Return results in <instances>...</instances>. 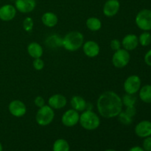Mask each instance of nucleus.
Here are the masks:
<instances>
[{
	"label": "nucleus",
	"mask_w": 151,
	"mask_h": 151,
	"mask_svg": "<svg viewBox=\"0 0 151 151\" xmlns=\"http://www.w3.org/2000/svg\"><path fill=\"white\" fill-rule=\"evenodd\" d=\"M47 105L54 110H59V109H62L66 107L67 105V99L63 94H52L49 97Z\"/></svg>",
	"instance_id": "nucleus-13"
},
{
	"label": "nucleus",
	"mask_w": 151,
	"mask_h": 151,
	"mask_svg": "<svg viewBox=\"0 0 151 151\" xmlns=\"http://www.w3.org/2000/svg\"><path fill=\"white\" fill-rule=\"evenodd\" d=\"M8 111L13 116L21 118L27 114V108L25 103L22 100H13L9 103Z\"/></svg>",
	"instance_id": "nucleus-9"
},
{
	"label": "nucleus",
	"mask_w": 151,
	"mask_h": 151,
	"mask_svg": "<svg viewBox=\"0 0 151 151\" xmlns=\"http://www.w3.org/2000/svg\"><path fill=\"white\" fill-rule=\"evenodd\" d=\"M86 25V27L91 32H97L102 28V22L99 18L91 16L87 19Z\"/></svg>",
	"instance_id": "nucleus-21"
},
{
	"label": "nucleus",
	"mask_w": 151,
	"mask_h": 151,
	"mask_svg": "<svg viewBox=\"0 0 151 151\" xmlns=\"http://www.w3.org/2000/svg\"><path fill=\"white\" fill-rule=\"evenodd\" d=\"M144 61L146 65L151 67V49L145 53L144 56Z\"/></svg>",
	"instance_id": "nucleus-33"
},
{
	"label": "nucleus",
	"mask_w": 151,
	"mask_h": 151,
	"mask_svg": "<svg viewBox=\"0 0 151 151\" xmlns=\"http://www.w3.org/2000/svg\"><path fill=\"white\" fill-rule=\"evenodd\" d=\"M139 44L142 47H147L151 44V34L148 31H143L138 36Z\"/></svg>",
	"instance_id": "nucleus-24"
},
{
	"label": "nucleus",
	"mask_w": 151,
	"mask_h": 151,
	"mask_svg": "<svg viewBox=\"0 0 151 151\" xmlns=\"http://www.w3.org/2000/svg\"><path fill=\"white\" fill-rule=\"evenodd\" d=\"M121 44L122 48L126 50L127 51H133L136 50L139 46L138 36L133 33L127 34L121 41Z\"/></svg>",
	"instance_id": "nucleus-16"
},
{
	"label": "nucleus",
	"mask_w": 151,
	"mask_h": 151,
	"mask_svg": "<svg viewBox=\"0 0 151 151\" xmlns=\"http://www.w3.org/2000/svg\"><path fill=\"white\" fill-rule=\"evenodd\" d=\"M79 124L86 131H94L100 125V117L92 110H85L80 114Z\"/></svg>",
	"instance_id": "nucleus-3"
},
{
	"label": "nucleus",
	"mask_w": 151,
	"mask_h": 151,
	"mask_svg": "<svg viewBox=\"0 0 151 151\" xmlns=\"http://www.w3.org/2000/svg\"><path fill=\"white\" fill-rule=\"evenodd\" d=\"M139 97L145 103H151V85L142 86L139 91Z\"/></svg>",
	"instance_id": "nucleus-20"
},
{
	"label": "nucleus",
	"mask_w": 151,
	"mask_h": 151,
	"mask_svg": "<svg viewBox=\"0 0 151 151\" xmlns=\"http://www.w3.org/2000/svg\"><path fill=\"white\" fill-rule=\"evenodd\" d=\"M135 134L139 138H146L151 136V122L142 120L137 124L134 128Z\"/></svg>",
	"instance_id": "nucleus-15"
},
{
	"label": "nucleus",
	"mask_w": 151,
	"mask_h": 151,
	"mask_svg": "<svg viewBox=\"0 0 151 151\" xmlns=\"http://www.w3.org/2000/svg\"><path fill=\"white\" fill-rule=\"evenodd\" d=\"M32 66L36 71H41L45 66V63L41 58H35L33 59V61H32Z\"/></svg>",
	"instance_id": "nucleus-28"
},
{
	"label": "nucleus",
	"mask_w": 151,
	"mask_h": 151,
	"mask_svg": "<svg viewBox=\"0 0 151 151\" xmlns=\"http://www.w3.org/2000/svg\"><path fill=\"white\" fill-rule=\"evenodd\" d=\"M131 60L130 52L123 48L116 50L112 55L111 62L113 66L116 69H123L127 66Z\"/></svg>",
	"instance_id": "nucleus-5"
},
{
	"label": "nucleus",
	"mask_w": 151,
	"mask_h": 151,
	"mask_svg": "<svg viewBox=\"0 0 151 151\" xmlns=\"http://www.w3.org/2000/svg\"><path fill=\"white\" fill-rule=\"evenodd\" d=\"M117 118L119 122L124 125H129L133 122V117L127 114L123 110L119 113V114L117 116Z\"/></svg>",
	"instance_id": "nucleus-26"
},
{
	"label": "nucleus",
	"mask_w": 151,
	"mask_h": 151,
	"mask_svg": "<svg viewBox=\"0 0 151 151\" xmlns=\"http://www.w3.org/2000/svg\"><path fill=\"white\" fill-rule=\"evenodd\" d=\"M142 86V80L138 75H131L125 79L123 83L124 91L126 94H136Z\"/></svg>",
	"instance_id": "nucleus-7"
},
{
	"label": "nucleus",
	"mask_w": 151,
	"mask_h": 151,
	"mask_svg": "<svg viewBox=\"0 0 151 151\" xmlns=\"http://www.w3.org/2000/svg\"><path fill=\"white\" fill-rule=\"evenodd\" d=\"M0 151H3V146L1 142H0Z\"/></svg>",
	"instance_id": "nucleus-35"
},
{
	"label": "nucleus",
	"mask_w": 151,
	"mask_h": 151,
	"mask_svg": "<svg viewBox=\"0 0 151 151\" xmlns=\"http://www.w3.org/2000/svg\"><path fill=\"white\" fill-rule=\"evenodd\" d=\"M122 101L123 106L128 107V106H135L137 101V98L135 94H130L125 93V95L122 97Z\"/></svg>",
	"instance_id": "nucleus-25"
},
{
	"label": "nucleus",
	"mask_w": 151,
	"mask_h": 151,
	"mask_svg": "<svg viewBox=\"0 0 151 151\" xmlns=\"http://www.w3.org/2000/svg\"><path fill=\"white\" fill-rule=\"evenodd\" d=\"M110 47L114 52L119 50V49L122 48V44H121V41H119V39H116V38H114V39L111 40V41L110 43Z\"/></svg>",
	"instance_id": "nucleus-29"
},
{
	"label": "nucleus",
	"mask_w": 151,
	"mask_h": 151,
	"mask_svg": "<svg viewBox=\"0 0 151 151\" xmlns=\"http://www.w3.org/2000/svg\"><path fill=\"white\" fill-rule=\"evenodd\" d=\"M28 55L33 59L40 58L44 54V49L38 42L29 43L27 47Z\"/></svg>",
	"instance_id": "nucleus-19"
},
{
	"label": "nucleus",
	"mask_w": 151,
	"mask_h": 151,
	"mask_svg": "<svg viewBox=\"0 0 151 151\" xmlns=\"http://www.w3.org/2000/svg\"><path fill=\"white\" fill-rule=\"evenodd\" d=\"M142 147L145 151H151V136L144 138Z\"/></svg>",
	"instance_id": "nucleus-31"
},
{
	"label": "nucleus",
	"mask_w": 151,
	"mask_h": 151,
	"mask_svg": "<svg viewBox=\"0 0 151 151\" xmlns=\"http://www.w3.org/2000/svg\"><path fill=\"white\" fill-rule=\"evenodd\" d=\"M137 27L142 31L151 30V10L142 9L138 12L135 17Z\"/></svg>",
	"instance_id": "nucleus-6"
},
{
	"label": "nucleus",
	"mask_w": 151,
	"mask_h": 151,
	"mask_svg": "<svg viewBox=\"0 0 151 151\" xmlns=\"http://www.w3.org/2000/svg\"><path fill=\"white\" fill-rule=\"evenodd\" d=\"M17 13L14 5L6 4L0 7V20L3 22H10L15 19Z\"/></svg>",
	"instance_id": "nucleus-14"
},
{
	"label": "nucleus",
	"mask_w": 151,
	"mask_h": 151,
	"mask_svg": "<svg viewBox=\"0 0 151 151\" xmlns=\"http://www.w3.org/2000/svg\"><path fill=\"white\" fill-rule=\"evenodd\" d=\"M82 50L84 55L89 58H94L99 55L100 52V47L99 44L93 40H88L83 43Z\"/></svg>",
	"instance_id": "nucleus-10"
},
{
	"label": "nucleus",
	"mask_w": 151,
	"mask_h": 151,
	"mask_svg": "<svg viewBox=\"0 0 151 151\" xmlns=\"http://www.w3.org/2000/svg\"><path fill=\"white\" fill-rule=\"evenodd\" d=\"M84 43V35L79 31H71L62 38V47L66 51L76 52L82 48Z\"/></svg>",
	"instance_id": "nucleus-2"
},
{
	"label": "nucleus",
	"mask_w": 151,
	"mask_h": 151,
	"mask_svg": "<svg viewBox=\"0 0 151 151\" xmlns=\"http://www.w3.org/2000/svg\"><path fill=\"white\" fill-rule=\"evenodd\" d=\"M53 151H70L69 142L64 139H58L52 145Z\"/></svg>",
	"instance_id": "nucleus-23"
},
{
	"label": "nucleus",
	"mask_w": 151,
	"mask_h": 151,
	"mask_svg": "<svg viewBox=\"0 0 151 151\" xmlns=\"http://www.w3.org/2000/svg\"><path fill=\"white\" fill-rule=\"evenodd\" d=\"M105 151H116V150H114V149H107V150H106Z\"/></svg>",
	"instance_id": "nucleus-36"
},
{
	"label": "nucleus",
	"mask_w": 151,
	"mask_h": 151,
	"mask_svg": "<svg viewBox=\"0 0 151 151\" xmlns=\"http://www.w3.org/2000/svg\"><path fill=\"white\" fill-rule=\"evenodd\" d=\"M120 9V2L119 0H107L103 7V13L108 18L116 16Z\"/></svg>",
	"instance_id": "nucleus-11"
},
{
	"label": "nucleus",
	"mask_w": 151,
	"mask_h": 151,
	"mask_svg": "<svg viewBox=\"0 0 151 151\" xmlns=\"http://www.w3.org/2000/svg\"><path fill=\"white\" fill-rule=\"evenodd\" d=\"M128 151H145V150L142 147H140V146H134V147H132L131 148H130Z\"/></svg>",
	"instance_id": "nucleus-34"
},
{
	"label": "nucleus",
	"mask_w": 151,
	"mask_h": 151,
	"mask_svg": "<svg viewBox=\"0 0 151 151\" xmlns=\"http://www.w3.org/2000/svg\"><path fill=\"white\" fill-rule=\"evenodd\" d=\"M34 104L35 105L36 107L39 108L43 107L46 105L45 99L42 97V96H37L35 99H34Z\"/></svg>",
	"instance_id": "nucleus-30"
},
{
	"label": "nucleus",
	"mask_w": 151,
	"mask_h": 151,
	"mask_svg": "<svg viewBox=\"0 0 151 151\" xmlns=\"http://www.w3.org/2000/svg\"><path fill=\"white\" fill-rule=\"evenodd\" d=\"M100 116L106 119L117 117L123 109L122 97L114 91H106L98 97L96 103Z\"/></svg>",
	"instance_id": "nucleus-1"
},
{
	"label": "nucleus",
	"mask_w": 151,
	"mask_h": 151,
	"mask_svg": "<svg viewBox=\"0 0 151 151\" xmlns=\"http://www.w3.org/2000/svg\"><path fill=\"white\" fill-rule=\"evenodd\" d=\"M55 118V111L48 105L39 108L35 114V122L42 127L47 126L53 122Z\"/></svg>",
	"instance_id": "nucleus-4"
},
{
	"label": "nucleus",
	"mask_w": 151,
	"mask_h": 151,
	"mask_svg": "<svg viewBox=\"0 0 151 151\" xmlns=\"http://www.w3.org/2000/svg\"><path fill=\"white\" fill-rule=\"evenodd\" d=\"M41 22L43 24L47 27L52 28L58 23V17L55 13L52 12H45L41 16Z\"/></svg>",
	"instance_id": "nucleus-18"
},
{
	"label": "nucleus",
	"mask_w": 151,
	"mask_h": 151,
	"mask_svg": "<svg viewBox=\"0 0 151 151\" xmlns=\"http://www.w3.org/2000/svg\"><path fill=\"white\" fill-rule=\"evenodd\" d=\"M22 27H23L24 30L25 32H29L33 29L34 27V20L32 17H27L25 18L24 19L23 22H22Z\"/></svg>",
	"instance_id": "nucleus-27"
},
{
	"label": "nucleus",
	"mask_w": 151,
	"mask_h": 151,
	"mask_svg": "<svg viewBox=\"0 0 151 151\" xmlns=\"http://www.w3.org/2000/svg\"><path fill=\"white\" fill-rule=\"evenodd\" d=\"M14 6L19 13H32L36 7V0H15Z\"/></svg>",
	"instance_id": "nucleus-12"
},
{
	"label": "nucleus",
	"mask_w": 151,
	"mask_h": 151,
	"mask_svg": "<svg viewBox=\"0 0 151 151\" xmlns=\"http://www.w3.org/2000/svg\"><path fill=\"white\" fill-rule=\"evenodd\" d=\"M45 44L50 48H59L62 47V38L57 34H52L47 38Z\"/></svg>",
	"instance_id": "nucleus-22"
},
{
	"label": "nucleus",
	"mask_w": 151,
	"mask_h": 151,
	"mask_svg": "<svg viewBox=\"0 0 151 151\" xmlns=\"http://www.w3.org/2000/svg\"><path fill=\"white\" fill-rule=\"evenodd\" d=\"M70 105L72 109L81 113L87 109L88 102L81 96L75 95L71 98Z\"/></svg>",
	"instance_id": "nucleus-17"
},
{
	"label": "nucleus",
	"mask_w": 151,
	"mask_h": 151,
	"mask_svg": "<svg viewBox=\"0 0 151 151\" xmlns=\"http://www.w3.org/2000/svg\"><path fill=\"white\" fill-rule=\"evenodd\" d=\"M80 113L74 109L66 110L61 116V123L67 128H72L79 123Z\"/></svg>",
	"instance_id": "nucleus-8"
},
{
	"label": "nucleus",
	"mask_w": 151,
	"mask_h": 151,
	"mask_svg": "<svg viewBox=\"0 0 151 151\" xmlns=\"http://www.w3.org/2000/svg\"><path fill=\"white\" fill-rule=\"evenodd\" d=\"M127 114L129 115L130 116L134 118V116H136L137 114V109H136L135 106H128V107H125V110L124 111Z\"/></svg>",
	"instance_id": "nucleus-32"
}]
</instances>
